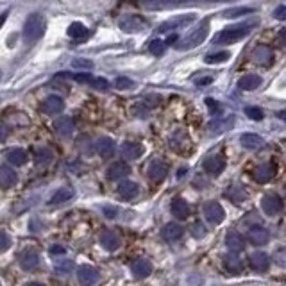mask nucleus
<instances>
[{
    "label": "nucleus",
    "mask_w": 286,
    "mask_h": 286,
    "mask_svg": "<svg viewBox=\"0 0 286 286\" xmlns=\"http://www.w3.org/2000/svg\"><path fill=\"white\" fill-rule=\"evenodd\" d=\"M259 24L257 20H251V22H245L242 25H234V27H227V29L220 30L217 36H215V43H220V45H231V43H236V41L243 40L245 36H249L252 30L256 29V25Z\"/></svg>",
    "instance_id": "obj_1"
},
{
    "label": "nucleus",
    "mask_w": 286,
    "mask_h": 286,
    "mask_svg": "<svg viewBox=\"0 0 286 286\" xmlns=\"http://www.w3.org/2000/svg\"><path fill=\"white\" fill-rule=\"evenodd\" d=\"M45 29H47V20L41 13H32L29 15V18L25 20L24 25V40L27 43H34L45 34Z\"/></svg>",
    "instance_id": "obj_2"
},
{
    "label": "nucleus",
    "mask_w": 286,
    "mask_h": 286,
    "mask_svg": "<svg viewBox=\"0 0 286 286\" xmlns=\"http://www.w3.org/2000/svg\"><path fill=\"white\" fill-rule=\"evenodd\" d=\"M207 32H209V24L204 22L200 27H197L195 30H192V32H190V34H188L183 41H179L177 50H190V49L199 47V45L202 43V41L207 38Z\"/></svg>",
    "instance_id": "obj_3"
},
{
    "label": "nucleus",
    "mask_w": 286,
    "mask_h": 286,
    "mask_svg": "<svg viewBox=\"0 0 286 286\" xmlns=\"http://www.w3.org/2000/svg\"><path fill=\"white\" fill-rule=\"evenodd\" d=\"M261 207L263 211L266 215H270V217H276L279 213L283 211V207H285V202H283V199L277 195V193H266L265 197L261 200Z\"/></svg>",
    "instance_id": "obj_4"
},
{
    "label": "nucleus",
    "mask_w": 286,
    "mask_h": 286,
    "mask_svg": "<svg viewBox=\"0 0 286 286\" xmlns=\"http://www.w3.org/2000/svg\"><path fill=\"white\" fill-rule=\"evenodd\" d=\"M204 217L207 218V222L209 224H218L224 222V218H226V211H224V207L220 206L218 202L211 200V202H206L204 204Z\"/></svg>",
    "instance_id": "obj_5"
},
{
    "label": "nucleus",
    "mask_w": 286,
    "mask_h": 286,
    "mask_svg": "<svg viewBox=\"0 0 286 286\" xmlns=\"http://www.w3.org/2000/svg\"><path fill=\"white\" fill-rule=\"evenodd\" d=\"M118 25L120 29L123 32H140V30L145 29V20H143L142 16H136V15H131V16H123L118 20Z\"/></svg>",
    "instance_id": "obj_6"
},
{
    "label": "nucleus",
    "mask_w": 286,
    "mask_h": 286,
    "mask_svg": "<svg viewBox=\"0 0 286 286\" xmlns=\"http://www.w3.org/2000/svg\"><path fill=\"white\" fill-rule=\"evenodd\" d=\"M99 270L95 268V266H89V265H83L77 268V279L83 286H93L95 283L99 281Z\"/></svg>",
    "instance_id": "obj_7"
},
{
    "label": "nucleus",
    "mask_w": 286,
    "mask_h": 286,
    "mask_svg": "<svg viewBox=\"0 0 286 286\" xmlns=\"http://www.w3.org/2000/svg\"><path fill=\"white\" fill-rule=\"evenodd\" d=\"M252 59L254 63L259 64V66H270L272 61H274V54H272V49L268 45H257L254 52H252Z\"/></svg>",
    "instance_id": "obj_8"
},
{
    "label": "nucleus",
    "mask_w": 286,
    "mask_h": 286,
    "mask_svg": "<svg viewBox=\"0 0 286 286\" xmlns=\"http://www.w3.org/2000/svg\"><path fill=\"white\" fill-rule=\"evenodd\" d=\"M131 272L136 279H145L152 274V263L148 261L147 257H138L131 263Z\"/></svg>",
    "instance_id": "obj_9"
},
{
    "label": "nucleus",
    "mask_w": 286,
    "mask_h": 286,
    "mask_svg": "<svg viewBox=\"0 0 286 286\" xmlns=\"http://www.w3.org/2000/svg\"><path fill=\"white\" fill-rule=\"evenodd\" d=\"M168 175V165L161 159H154L152 163L148 165V177L154 183H161Z\"/></svg>",
    "instance_id": "obj_10"
},
{
    "label": "nucleus",
    "mask_w": 286,
    "mask_h": 286,
    "mask_svg": "<svg viewBox=\"0 0 286 286\" xmlns=\"http://www.w3.org/2000/svg\"><path fill=\"white\" fill-rule=\"evenodd\" d=\"M100 245L106 249V251H116L122 245V238H120L118 232L111 231V229H106V231L100 232Z\"/></svg>",
    "instance_id": "obj_11"
},
{
    "label": "nucleus",
    "mask_w": 286,
    "mask_h": 286,
    "mask_svg": "<svg viewBox=\"0 0 286 286\" xmlns=\"http://www.w3.org/2000/svg\"><path fill=\"white\" fill-rule=\"evenodd\" d=\"M247 240L252 243V245H266L268 243V240H270V232L266 231L265 227L261 226H254L249 229V232H247Z\"/></svg>",
    "instance_id": "obj_12"
},
{
    "label": "nucleus",
    "mask_w": 286,
    "mask_h": 286,
    "mask_svg": "<svg viewBox=\"0 0 286 286\" xmlns=\"http://www.w3.org/2000/svg\"><path fill=\"white\" fill-rule=\"evenodd\" d=\"M204 170L207 173H211V175H220L224 172V168H226V159L222 156H209V158L204 159Z\"/></svg>",
    "instance_id": "obj_13"
},
{
    "label": "nucleus",
    "mask_w": 286,
    "mask_h": 286,
    "mask_svg": "<svg viewBox=\"0 0 286 286\" xmlns=\"http://www.w3.org/2000/svg\"><path fill=\"white\" fill-rule=\"evenodd\" d=\"M18 261H20L22 268L25 270H32L36 266L40 265V254L32 249H27V251L20 252V256H18Z\"/></svg>",
    "instance_id": "obj_14"
},
{
    "label": "nucleus",
    "mask_w": 286,
    "mask_h": 286,
    "mask_svg": "<svg viewBox=\"0 0 286 286\" xmlns=\"http://www.w3.org/2000/svg\"><path fill=\"white\" fill-rule=\"evenodd\" d=\"M68 36L74 43H84V41L89 38V30L86 29L81 22H74V24L68 27Z\"/></svg>",
    "instance_id": "obj_15"
},
{
    "label": "nucleus",
    "mask_w": 286,
    "mask_h": 286,
    "mask_svg": "<svg viewBox=\"0 0 286 286\" xmlns=\"http://www.w3.org/2000/svg\"><path fill=\"white\" fill-rule=\"evenodd\" d=\"M41 109H43L47 114H57L64 109V102L61 97H57V95H50V97H47V99L43 100Z\"/></svg>",
    "instance_id": "obj_16"
},
{
    "label": "nucleus",
    "mask_w": 286,
    "mask_h": 286,
    "mask_svg": "<svg viewBox=\"0 0 286 286\" xmlns=\"http://www.w3.org/2000/svg\"><path fill=\"white\" fill-rule=\"evenodd\" d=\"M195 20V15H181V16H175L172 20L165 22L161 27L158 29V32H167V30H173L177 29V27H183V25H188L190 22Z\"/></svg>",
    "instance_id": "obj_17"
},
{
    "label": "nucleus",
    "mask_w": 286,
    "mask_h": 286,
    "mask_svg": "<svg viewBox=\"0 0 286 286\" xmlns=\"http://www.w3.org/2000/svg\"><path fill=\"white\" fill-rule=\"evenodd\" d=\"M276 175V165L274 163H263L254 170V179L257 183H268Z\"/></svg>",
    "instance_id": "obj_18"
},
{
    "label": "nucleus",
    "mask_w": 286,
    "mask_h": 286,
    "mask_svg": "<svg viewBox=\"0 0 286 286\" xmlns=\"http://www.w3.org/2000/svg\"><path fill=\"white\" fill-rule=\"evenodd\" d=\"M54 129L56 133L59 134L61 138H70L72 136V133H74V120L68 118V116H63V118H57L54 122Z\"/></svg>",
    "instance_id": "obj_19"
},
{
    "label": "nucleus",
    "mask_w": 286,
    "mask_h": 286,
    "mask_svg": "<svg viewBox=\"0 0 286 286\" xmlns=\"http://www.w3.org/2000/svg\"><path fill=\"white\" fill-rule=\"evenodd\" d=\"M249 263H251L252 270L256 272H266L268 266H270V257L266 256L265 252H254L249 257Z\"/></svg>",
    "instance_id": "obj_20"
},
{
    "label": "nucleus",
    "mask_w": 286,
    "mask_h": 286,
    "mask_svg": "<svg viewBox=\"0 0 286 286\" xmlns=\"http://www.w3.org/2000/svg\"><path fill=\"white\" fill-rule=\"evenodd\" d=\"M122 156L129 161H133V159H138L140 156L143 154V147L140 145L138 142H125L122 145Z\"/></svg>",
    "instance_id": "obj_21"
},
{
    "label": "nucleus",
    "mask_w": 286,
    "mask_h": 286,
    "mask_svg": "<svg viewBox=\"0 0 286 286\" xmlns=\"http://www.w3.org/2000/svg\"><path fill=\"white\" fill-rule=\"evenodd\" d=\"M188 134L184 131H177V133H173V136L170 138V147L179 154H184L188 150Z\"/></svg>",
    "instance_id": "obj_22"
},
{
    "label": "nucleus",
    "mask_w": 286,
    "mask_h": 286,
    "mask_svg": "<svg viewBox=\"0 0 286 286\" xmlns=\"http://www.w3.org/2000/svg\"><path fill=\"white\" fill-rule=\"evenodd\" d=\"M226 245L231 252H240V251H243V247H245V240H243V236L240 232L229 231L226 234Z\"/></svg>",
    "instance_id": "obj_23"
},
{
    "label": "nucleus",
    "mask_w": 286,
    "mask_h": 286,
    "mask_svg": "<svg viewBox=\"0 0 286 286\" xmlns=\"http://www.w3.org/2000/svg\"><path fill=\"white\" fill-rule=\"evenodd\" d=\"M170 209H172L173 217L179 218V220H186V218L190 217V206H188V202L184 199H179V197L173 199Z\"/></svg>",
    "instance_id": "obj_24"
},
{
    "label": "nucleus",
    "mask_w": 286,
    "mask_h": 286,
    "mask_svg": "<svg viewBox=\"0 0 286 286\" xmlns=\"http://www.w3.org/2000/svg\"><path fill=\"white\" fill-rule=\"evenodd\" d=\"M184 234V229L179 224H167V226L161 229V236L167 242H175Z\"/></svg>",
    "instance_id": "obj_25"
},
{
    "label": "nucleus",
    "mask_w": 286,
    "mask_h": 286,
    "mask_svg": "<svg viewBox=\"0 0 286 286\" xmlns=\"http://www.w3.org/2000/svg\"><path fill=\"white\" fill-rule=\"evenodd\" d=\"M138 192H140V188L134 181H122V183L118 184V195L122 199H125V200L134 199L138 195Z\"/></svg>",
    "instance_id": "obj_26"
},
{
    "label": "nucleus",
    "mask_w": 286,
    "mask_h": 286,
    "mask_svg": "<svg viewBox=\"0 0 286 286\" xmlns=\"http://www.w3.org/2000/svg\"><path fill=\"white\" fill-rule=\"evenodd\" d=\"M129 173V167L122 161H116L108 168V179L109 181H120Z\"/></svg>",
    "instance_id": "obj_27"
},
{
    "label": "nucleus",
    "mask_w": 286,
    "mask_h": 286,
    "mask_svg": "<svg viewBox=\"0 0 286 286\" xmlns=\"http://www.w3.org/2000/svg\"><path fill=\"white\" fill-rule=\"evenodd\" d=\"M238 86L242 89H245V91H252V89H257L259 86H261V77L256 74H247L243 75L242 79L238 81Z\"/></svg>",
    "instance_id": "obj_28"
},
{
    "label": "nucleus",
    "mask_w": 286,
    "mask_h": 286,
    "mask_svg": "<svg viewBox=\"0 0 286 286\" xmlns=\"http://www.w3.org/2000/svg\"><path fill=\"white\" fill-rule=\"evenodd\" d=\"M240 142H242L243 147L249 148V150H254V148H259V147H263V145H265L263 138L259 136V134H256V133H245V134H242Z\"/></svg>",
    "instance_id": "obj_29"
},
{
    "label": "nucleus",
    "mask_w": 286,
    "mask_h": 286,
    "mask_svg": "<svg viewBox=\"0 0 286 286\" xmlns=\"http://www.w3.org/2000/svg\"><path fill=\"white\" fill-rule=\"evenodd\" d=\"M16 181H18V175L13 168L7 167V165L0 168V184H2V188H11L13 184H16Z\"/></svg>",
    "instance_id": "obj_30"
},
{
    "label": "nucleus",
    "mask_w": 286,
    "mask_h": 286,
    "mask_svg": "<svg viewBox=\"0 0 286 286\" xmlns=\"http://www.w3.org/2000/svg\"><path fill=\"white\" fill-rule=\"evenodd\" d=\"M5 158L15 167H24L27 163V152H25L24 148H9L7 154H5Z\"/></svg>",
    "instance_id": "obj_31"
},
{
    "label": "nucleus",
    "mask_w": 286,
    "mask_h": 286,
    "mask_svg": "<svg viewBox=\"0 0 286 286\" xmlns=\"http://www.w3.org/2000/svg\"><path fill=\"white\" fill-rule=\"evenodd\" d=\"M75 81H79V83H88L91 84V86H95V88L99 89H108L109 88V83L106 79H102V77H91V75L88 74H77L74 75Z\"/></svg>",
    "instance_id": "obj_32"
},
{
    "label": "nucleus",
    "mask_w": 286,
    "mask_h": 286,
    "mask_svg": "<svg viewBox=\"0 0 286 286\" xmlns=\"http://www.w3.org/2000/svg\"><path fill=\"white\" fill-rule=\"evenodd\" d=\"M97 152L100 154V158H111L114 152V143L111 138H100L97 142Z\"/></svg>",
    "instance_id": "obj_33"
},
{
    "label": "nucleus",
    "mask_w": 286,
    "mask_h": 286,
    "mask_svg": "<svg viewBox=\"0 0 286 286\" xmlns=\"http://www.w3.org/2000/svg\"><path fill=\"white\" fill-rule=\"evenodd\" d=\"M224 268H226L229 274H240L243 268L242 259L238 256H234V254H229V256L224 257Z\"/></svg>",
    "instance_id": "obj_34"
},
{
    "label": "nucleus",
    "mask_w": 286,
    "mask_h": 286,
    "mask_svg": "<svg viewBox=\"0 0 286 286\" xmlns=\"http://www.w3.org/2000/svg\"><path fill=\"white\" fill-rule=\"evenodd\" d=\"M36 165L38 167H47V165L52 163V159H54V152L47 147H40L36 150Z\"/></svg>",
    "instance_id": "obj_35"
},
{
    "label": "nucleus",
    "mask_w": 286,
    "mask_h": 286,
    "mask_svg": "<svg viewBox=\"0 0 286 286\" xmlns=\"http://www.w3.org/2000/svg\"><path fill=\"white\" fill-rule=\"evenodd\" d=\"M75 195V192L72 190V188H59L57 192L52 195V199H50V204H63V202H68V200H72V197Z\"/></svg>",
    "instance_id": "obj_36"
},
{
    "label": "nucleus",
    "mask_w": 286,
    "mask_h": 286,
    "mask_svg": "<svg viewBox=\"0 0 286 286\" xmlns=\"http://www.w3.org/2000/svg\"><path fill=\"white\" fill-rule=\"evenodd\" d=\"M232 123H234V116H229V118L211 122V123H209V133L218 134V133H222V131H227V129L232 127Z\"/></svg>",
    "instance_id": "obj_37"
},
{
    "label": "nucleus",
    "mask_w": 286,
    "mask_h": 286,
    "mask_svg": "<svg viewBox=\"0 0 286 286\" xmlns=\"http://www.w3.org/2000/svg\"><path fill=\"white\" fill-rule=\"evenodd\" d=\"M195 0H163V2H158L156 7L159 9H170V7H179V5H186V4H193Z\"/></svg>",
    "instance_id": "obj_38"
},
{
    "label": "nucleus",
    "mask_w": 286,
    "mask_h": 286,
    "mask_svg": "<svg viewBox=\"0 0 286 286\" xmlns=\"http://www.w3.org/2000/svg\"><path fill=\"white\" fill-rule=\"evenodd\" d=\"M167 47H168L167 41H163V40H154V41H150V45H148V50H150V52H152L154 56H163V52L167 50Z\"/></svg>",
    "instance_id": "obj_39"
},
{
    "label": "nucleus",
    "mask_w": 286,
    "mask_h": 286,
    "mask_svg": "<svg viewBox=\"0 0 286 286\" xmlns=\"http://www.w3.org/2000/svg\"><path fill=\"white\" fill-rule=\"evenodd\" d=\"M227 197L232 199V200H236V202H240V200H243V199L247 197V193L245 190H242V188H238V186H232L227 190Z\"/></svg>",
    "instance_id": "obj_40"
},
{
    "label": "nucleus",
    "mask_w": 286,
    "mask_h": 286,
    "mask_svg": "<svg viewBox=\"0 0 286 286\" xmlns=\"http://www.w3.org/2000/svg\"><path fill=\"white\" fill-rule=\"evenodd\" d=\"M229 59V52H217V54H207L206 56V63H224V61Z\"/></svg>",
    "instance_id": "obj_41"
},
{
    "label": "nucleus",
    "mask_w": 286,
    "mask_h": 286,
    "mask_svg": "<svg viewBox=\"0 0 286 286\" xmlns=\"http://www.w3.org/2000/svg\"><path fill=\"white\" fill-rule=\"evenodd\" d=\"M252 11H254V7H236V9L224 13V16H226V18H236V16L247 15V13H252Z\"/></svg>",
    "instance_id": "obj_42"
},
{
    "label": "nucleus",
    "mask_w": 286,
    "mask_h": 286,
    "mask_svg": "<svg viewBox=\"0 0 286 286\" xmlns=\"http://www.w3.org/2000/svg\"><path fill=\"white\" fill-rule=\"evenodd\" d=\"M114 86H116L118 89H133L134 88V81H131L129 77H118L116 83H114Z\"/></svg>",
    "instance_id": "obj_43"
},
{
    "label": "nucleus",
    "mask_w": 286,
    "mask_h": 286,
    "mask_svg": "<svg viewBox=\"0 0 286 286\" xmlns=\"http://www.w3.org/2000/svg\"><path fill=\"white\" fill-rule=\"evenodd\" d=\"M245 114L249 116L251 120H263V111L259 108H254V106H251V108L245 109Z\"/></svg>",
    "instance_id": "obj_44"
},
{
    "label": "nucleus",
    "mask_w": 286,
    "mask_h": 286,
    "mask_svg": "<svg viewBox=\"0 0 286 286\" xmlns=\"http://www.w3.org/2000/svg\"><path fill=\"white\" fill-rule=\"evenodd\" d=\"M192 234L195 238H204L206 236V227H204L200 222H195L192 226Z\"/></svg>",
    "instance_id": "obj_45"
},
{
    "label": "nucleus",
    "mask_w": 286,
    "mask_h": 286,
    "mask_svg": "<svg viewBox=\"0 0 286 286\" xmlns=\"http://www.w3.org/2000/svg\"><path fill=\"white\" fill-rule=\"evenodd\" d=\"M274 261L279 266H286V249H279L274 252Z\"/></svg>",
    "instance_id": "obj_46"
},
{
    "label": "nucleus",
    "mask_w": 286,
    "mask_h": 286,
    "mask_svg": "<svg viewBox=\"0 0 286 286\" xmlns=\"http://www.w3.org/2000/svg\"><path fill=\"white\" fill-rule=\"evenodd\" d=\"M70 268H72V263H70V261L57 263V265H56V272H57V274H68Z\"/></svg>",
    "instance_id": "obj_47"
},
{
    "label": "nucleus",
    "mask_w": 286,
    "mask_h": 286,
    "mask_svg": "<svg viewBox=\"0 0 286 286\" xmlns=\"http://www.w3.org/2000/svg\"><path fill=\"white\" fill-rule=\"evenodd\" d=\"M274 16L277 20H286V5H279L276 11H274Z\"/></svg>",
    "instance_id": "obj_48"
},
{
    "label": "nucleus",
    "mask_w": 286,
    "mask_h": 286,
    "mask_svg": "<svg viewBox=\"0 0 286 286\" xmlns=\"http://www.w3.org/2000/svg\"><path fill=\"white\" fill-rule=\"evenodd\" d=\"M116 213H118V211H116V207H111V206L104 207V215H106L108 218H114V217H116Z\"/></svg>",
    "instance_id": "obj_49"
},
{
    "label": "nucleus",
    "mask_w": 286,
    "mask_h": 286,
    "mask_svg": "<svg viewBox=\"0 0 286 286\" xmlns=\"http://www.w3.org/2000/svg\"><path fill=\"white\" fill-rule=\"evenodd\" d=\"M64 252L66 251H64V247H61V245H52L50 247V254H52V256H57V254L61 256V254H64Z\"/></svg>",
    "instance_id": "obj_50"
},
{
    "label": "nucleus",
    "mask_w": 286,
    "mask_h": 286,
    "mask_svg": "<svg viewBox=\"0 0 286 286\" xmlns=\"http://www.w3.org/2000/svg\"><path fill=\"white\" fill-rule=\"evenodd\" d=\"M277 41H279V45L286 47V27L279 30V34H277Z\"/></svg>",
    "instance_id": "obj_51"
},
{
    "label": "nucleus",
    "mask_w": 286,
    "mask_h": 286,
    "mask_svg": "<svg viewBox=\"0 0 286 286\" xmlns=\"http://www.w3.org/2000/svg\"><path fill=\"white\" fill-rule=\"evenodd\" d=\"M206 104L209 106V108H211V113H218V111H220V104H218V102H213L211 99H207Z\"/></svg>",
    "instance_id": "obj_52"
},
{
    "label": "nucleus",
    "mask_w": 286,
    "mask_h": 286,
    "mask_svg": "<svg viewBox=\"0 0 286 286\" xmlns=\"http://www.w3.org/2000/svg\"><path fill=\"white\" fill-rule=\"evenodd\" d=\"M7 247H9V236L5 231H2V251H7Z\"/></svg>",
    "instance_id": "obj_53"
},
{
    "label": "nucleus",
    "mask_w": 286,
    "mask_h": 286,
    "mask_svg": "<svg viewBox=\"0 0 286 286\" xmlns=\"http://www.w3.org/2000/svg\"><path fill=\"white\" fill-rule=\"evenodd\" d=\"M213 77L211 75H207V77H202V79L197 81V86H207V84H211Z\"/></svg>",
    "instance_id": "obj_54"
},
{
    "label": "nucleus",
    "mask_w": 286,
    "mask_h": 286,
    "mask_svg": "<svg viewBox=\"0 0 286 286\" xmlns=\"http://www.w3.org/2000/svg\"><path fill=\"white\" fill-rule=\"evenodd\" d=\"M74 64H81V66H86V68H91V61H83V59H77V61H74Z\"/></svg>",
    "instance_id": "obj_55"
},
{
    "label": "nucleus",
    "mask_w": 286,
    "mask_h": 286,
    "mask_svg": "<svg viewBox=\"0 0 286 286\" xmlns=\"http://www.w3.org/2000/svg\"><path fill=\"white\" fill-rule=\"evenodd\" d=\"M5 136H7V127H5V123L2 125V140H5Z\"/></svg>",
    "instance_id": "obj_56"
},
{
    "label": "nucleus",
    "mask_w": 286,
    "mask_h": 286,
    "mask_svg": "<svg viewBox=\"0 0 286 286\" xmlns=\"http://www.w3.org/2000/svg\"><path fill=\"white\" fill-rule=\"evenodd\" d=\"M277 116H279V118H283V120H286V113H285V111H281V113H277Z\"/></svg>",
    "instance_id": "obj_57"
},
{
    "label": "nucleus",
    "mask_w": 286,
    "mask_h": 286,
    "mask_svg": "<svg viewBox=\"0 0 286 286\" xmlns=\"http://www.w3.org/2000/svg\"><path fill=\"white\" fill-rule=\"evenodd\" d=\"M25 286H45V285H40V283H27Z\"/></svg>",
    "instance_id": "obj_58"
}]
</instances>
